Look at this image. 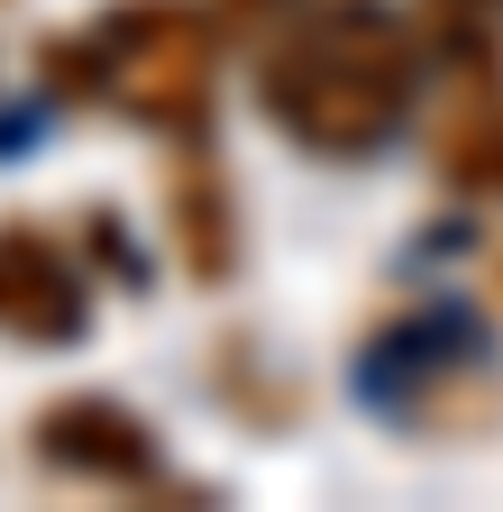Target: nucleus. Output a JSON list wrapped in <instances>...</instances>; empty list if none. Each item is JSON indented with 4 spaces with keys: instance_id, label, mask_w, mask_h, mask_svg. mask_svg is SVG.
<instances>
[{
    "instance_id": "nucleus-1",
    "label": "nucleus",
    "mask_w": 503,
    "mask_h": 512,
    "mask_svg": "<svg viewBox=\"0 0 503 512\" xmlns=\"http://www.w3.org/2000/svg\"><path fill=\"white\" fill-rule=\"evenodd\" d=\"M421 37L385 0H302L284 10L257 46V101L302 156L357 165L385 138H403V119L421 101Z\"/></svg>"
},
{
    "instance_id": "nucleus-2",
    "label": "nucleus",
    "mask_w": 503,
    "mask_h": 512,
    "mask_svg": "<svg viewBox=\"0 0 503 512\" xmlns=\"http://www.w3.org/2000/svg\"><path fill=\"white\" fill-rule=\"evenodd\" d=\"M55 83L156 128V138H202L220 101V28L202 0H119L92 28L46 46Z\"/></svg>"
},
{
    "instance_id": "nucleus-3",
    "label": "nucleus",
    "mask_w": 503,
    "mask_h": 512,
    "mask_svg": "<svg viewBox=\"0 0 503 512\" xmlns=\"http://www.w3.org/2000/svg\"><path fill=\"white\" fill-rule=\"evenodd\" d=\"M37 467L65 476V485H101V494H138V485H165V448L156 430L119 403V394H55L28 430Z\"/></svg>"
},
{
    "instance_id": "nucleus-4",
    "label": "nucleus",
    "mask_w": 503,
    "mask_h": 512,
    "mask_svg": "<svg viewBox=\"0 0 503 512\" xmlns=\"http://www.w3.org/2000/svg\"><path fill=\"white\" fill-rule=\"evenodd\" d=\"M92 330V275L65 238L37 220H0V339L19 348H74Z\"/></svg>"
},
{
    "instance_id": "nucleus-5",
    "label": "nucleus",
    "mask_w": 503,
    "mask_h": 512,
    "mask_svg": "<svg viewBox=\"0 0 503 512\" xmlns=\"http://www.w3.org/2000/svg\"><path fill=\"white\" fill-rule=\"evenodd\" d=\"M174 147H183V165L165 174V238H174V256H183L193 275H220L229 247H238L229 183H220V165L202 156V138H174Z\"/></svg>"
},
{
    "instance_id": "nucleus-6",
    "label": "nucleus",
    "mask_w": 503,
    "mask_h": 512,
    "mask_svg": "<svg viewBox=\"0 0 503 512\" xmlns=\"http://www.w3.org/2000/svg\"><path fill=\"white\" fill-rule=\"evenodd\" d=\"M439 174H449L458 192H485V202H503V83H467L449 101V119H439Z\"/></svg>"
},
{
    "instance_id": "nucleus-7",
    "label": "nucleus",
    "mask_w": 503,
    "mask_h": 512,
    "mask_svg": "<svg viewBox=\"0 0 503 512\" xmlns=\"http://www.w3.org/2000/svg\"><path fill=\"white\" fill-rule=\"evenodd\" d=\"M220 10H238V19H257V28H275L284 10H302V0H220Z\"/></svg>"
}]
</instances>
